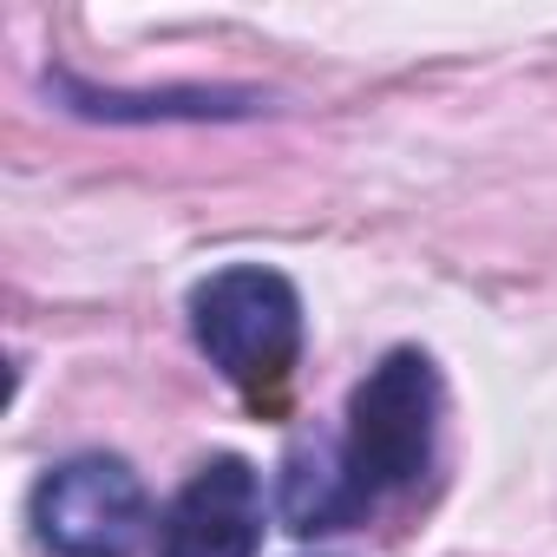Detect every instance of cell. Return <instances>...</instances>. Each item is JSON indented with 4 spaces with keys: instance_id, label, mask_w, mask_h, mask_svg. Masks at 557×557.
<instances>
[{
    "instance_id": "1",
    "label": "cell",
    "mask_w": 557,
    "mask_h": 557,
    "mask_svg": "<svg viewBox=\"0 0 557 557\" xmlns=\"http://www.w3.org/2000/svg\"><path fill=\"white\" fill-rule=\"evenodd\" d=\"M190 335L262 420H283L302 361V296L283 269L236 262L203 275L190 289Z\"/></svg>"
},
{
    "instance_id": "2",
    "label": "cell",
    "mask_w": 557,
    "mask_h": 557,
    "mask_svg": "<svg viewBox=\"0 0 557 557\" xmlns=\"http://www.w3.org/2000/svg\"><path fill=\"white\" fill-rule=\"evenodd\" d=\"M440 368L420 348H394L381 368H368V381L348 394V433H342V459L355 472V485L374 498L407 492L433 472V446H440Z\"/></svg>"
},
{
    "instance_id": "5",
    "label": "cell",
    "mask_w": 557,
    "mask_h": 557,
    "mask_svg": "<svg viewBox=\"0 0 557 557\" xmlns=\"http://www.w3.org/2000/svg\"><path fill=\"white\" fill-rule=\"evenodd\" d=\"M368 511V492L355 485L348 459H342V440L315 433V440H296L289 459H283V518L289 531L315 537V531H342Z\"/></svg>"
},
{
    "instance_id": "3",
    "label": "cell",
    "mask_w": 557,
    "mask_h": 557,
    "mask_svg": "<svg viewBox=\"0 0 557 557\" xmlns=\"http://www.w3.org/2000/svg\"><path fill=\"white\" fill-rule=\"evenodd\" d=\"M27 518L53 557H138L151 505H145L138 472L119 453H79L40 472Z\"/></svg>"
},
{
    "instance_id": "4",
    "label": "cell",
    "mask_w": 557,
    "mask_h": 557,
    "mask_svg": "<svg viewBox=\"0 0 557 557\" xmlns=\"http://www.w3.org/2000/svg\"><path fill=\"white\" fill-rule=\"evenodd\" d=\"M262 544V479L249 459H203L158 518V557H256Z\"/></svg>"
}]
</instances>
